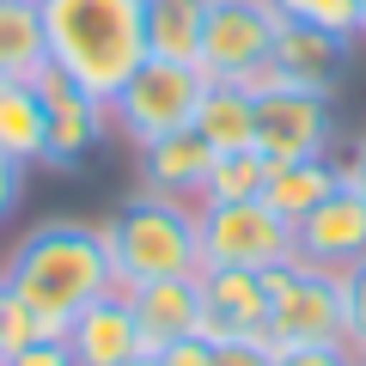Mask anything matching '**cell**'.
Returning <instances> with one entry per match:
<instances>
[{
  "instance_id": "32",
  "label": "cell",
  "mask_w": 366,
  "mask_h": 366,
  "mask_svg": "<svg viewBox=\"0 0 366 366\" xmlns=\"http://www.w3.org/2000/svg\"><path fill=\"white\" fill-rule=\"evenodd\" d=\"M354 6H360V37H366V0H354Z\"/></svg>"
},
{
  "instance_id": "21",
  "label": "cell",
  "mask_w": 366,
  "mask_h": 366,
  "mask_svg": "<svg viewBox=\"0 0 366 366\" xmlns=\"http://www.w3.org/2000/svg\"><path fill=\"white\" fill-rule=\"evenodd\" d=\"M262 183H269V159H262L257 147H232V153H214V171H208V183H202V202H257Z\"/></svg>"
},
{
  "instance_id": "5",
  "label": "cell",
  "mask_w": 366,
  "mask_h": 366,
  "mask_svg": "<svg viewBox=\"0 0 366 366\" xmlns=\"http://www.w3.org/2000/svg\"><path fill=\"white\" fill-rule=\"evenodd\" d=\"M202 92H208L202 67L147 55V61L134 67V79L110 98V134H122L134 153L153 147V141H165V134H183L189 122H196Z\"/></svg>"
},
{
  "instance_id": "13",
  "label": "cell",
  "mask_w": 366,
  "mask_h": 366,
  "mask_svg": "<svg viewBox=\"0 0 366 366\" xmlns=\"http://www.w3.org/2000/svg\"><path fill=\"white\" fill-rule=\"evenodd\" d=\"M348 37H336V31H317V25H281V37H274V74H281V86H300V92H336L342 67H348Z\"/></svg>"
},
{
  "instance_id": "19",
  "label": "cell",
  "mask_w": 366,
  "mask_h": 366,
  "mask_svg": "<svg viewBox=\"0 0 366 366\" xmlns=\"http://www.w3.org/2000/svg\"><path fill=\"white\" fill-rule=\"evenodd\" d=\"M49 67L37 0H0V79H37Z\"/></svg>"
},
{
  "instance_id": "9",
  "label": "cell",
  "mask_w": 366,
  "mask_h": 366,
  "mask_svg": "<svg viewBox=\"0 0 366 366\" xmlns=\"http://www.w3.org/2000/svg\"><path fill=\"white\" fill-rule=\"evenodd\" d=\"M37 92H43V117H49L43 165H49V171H79L86 153L110 134V104H104V98H92L86 86H74L67 74H55V67L37 74Z\"/></svg>"
},
{
  "instance_id": "15",
  "label": "cell",
  "mask_w": 366,
  "mask_h": 366,
  "mask_svg": "<svg viewBox=\"0 0 366 366\" xmlns=\"http://www.w3.org/2000/svg\"><path fill=\"white\" fill-rule=\"evenodd\" d=\"M134 159H141V189L147 196H171V202H202V183L214 171V147L196 129L165 134V141L141 147Z\"/></svg>"
},
{
  "instance_id": "22",
  "label": "cell",
  "mask_w": 366,
  "mask_h": 366,
  "mask_svg": "<svg viewBox=\"0 0 366 366\" xmlns=\"http://www.w3.org/2000/svg\"><path fill=\"white\" fill-rule=\"evenodd\" d=\"M281 6V19H293V25H317V31H336V37H360V6L354 0H274Z\"/></svg>"
},
{
  "instance_id": "25",
  "label": "cell",
  "mask_w": 366,
  "mask_h": 366,
  "mask_svg": "<svg viewBox=\"0 0 366 366\" xmlns=\"http://www.w3.org/2000/svg\"><path fill=\"white\" fill-rule=\"evenodd\" d=\"M274 366H354L348 342H293V348H274Z\"/></svg>"
},
{
  "instance_id": "14",
  "label": "cell",
  "mask_w": 366,
  "mask_h": 366,
  "mask_svg": "<svg viewBox=\"0 0 366 366\" xmlns=\"http://www.w3.org/2000/svg\"><path fill=\"white\" fill-rule=\"evenodd\" d=\"M129 305H134V324H141L147 348H165V342L196 336V330H202V281H196V274L141 281V287H129Z\"/></svg>"
},
{
  "instance_id": "12",
  "label": "cell",
  "mask_w": 366,
  "mask_h": 366,
  "mask_svg": "<svg viewBox=\"0 0 366 366\" xmlns=\"http://www.w3.org/2000/svg\"><path fill=\"white\" fill-rule=\"evenodd\" d=\"M67 348H74V366H129L134 354H147L129 293H104V300H92L86 312L67 324Z\"/></svg>"
},
{
  "instance_id": "24",
  "label": "cell",
  "mask_w": 366,
  "mask_h": 366,
  "mask_svg": "<svg viewBox=\"0 0 366 366\" xmlns=\"http://www.w3.org/2000/svg\"><path fill=\"white\" fill-rule=\"evenodd\" d=\"M37 336H43V330H37V317H31V305L0 281V360H13V354L31 348Z\"/></svg>"
},
{
  "instance_id": "11",
  "label": "cell",
  "mask_w": 366,
  "mask_h": 366,
  "mask_svg": "<svg viewBox=\"0 0 366 366\" xmlns=\"http://www.w3.org/2000/svg\"><path fill=\"white\" fill-rule=\"evenodd\" d=\"M202 336H269V281L257 269H202Z\"/></svg>"
},
{
  "instance_id": "4",
  "label": "cell",
  "mask_w": 366,
  "mask_h": 366,
  "mask_svg": "<svg viewBox=\"0 0 366 366\" xmlns=\"http://www.w3.org/2000/svg\"><path fill=\"white\" fill-rule=\"evenodd\" d=\"M281 6L274 0H208L202 13V49H196V67L202 79H232L244 86L250 98L269 92L274 79V37H281Z\"/></svg>"
},
{
  "instance_id": "1",
  "label": "cell",
  "mask_w": 366,
  "mask_h": 366,
  "mask_svg": "<svg viewBox=\"0 0 366 366\" xmlns=\"http://www.w3.org/2000/svg\"><path fill=\"white\" fill-rule=\"evenodd\" d=\"M0 281L31 305L43 336H67L79 312L92 300L117 293V274H110L104 238H98V220H43L6 250L0 262Z\"/></svg>"
},
{
  "instance_id": "8",
  "label": "cell",
  "mask_w": 366,
  "mask_h": 366,
  "mask_svg": "<svg viewBox=\"0 0 366 366\" xmlns=\"http://www.w3.org/2000/svg\"><path fill=\"white\" fill-rule=\"evenodd\" d=\"M257 153L269 165L330 153V98L324 92L281 86V79L269 92H257Z\"/></svg>"
},
{
  "instance_id": "27",
  "label": "cell",
  "mask_w": 366,
  "mask_h": 366,
  "mask_svg": "<svg viewBox=\"0 0 366 366\" xmlns=\"http://www.w3.org/2000/svg\"><path fill=\"white\" fill-rule=\"evenodd\" d=\"M159 354V366H214V342L202 336H177V342H165V348H153Z\"/></svg>"
},
{
  "instance_id": "2",
  "label": "cell",
  "mask_w": 366,
  "mask_h": 366,
  "mask_svg": "<svg viewBox=\"0 0 366 366\" xmlns=\"http://www.w3.org/2000/svg\"><path fill=\"white\" fill-rule=\"evenodd\" d=\"M37 13H43V37H49V67L104 104L153 55L147 0H37Z\"/></svg>"
},
{
  "instance_id": "20",
  "label": "cell",
  "mask_w": 366,
  "mask_h": 366,
  "mask_svg": "<svg viewBox=\"0 0 366 366\" xmlns=\"http://www.w3.org/2000/svg\"><path fill=\"white\" fill-rule=\"evenodd\" d=\"M202 13L208 0H147V43L159 61H189L202 49Z\"/></svg>"
},
{
  "instance_id": "28",
  "label": "cell",
  "mask_w": 366,
  "mask_h": 366,
  "mask_svg": "<svg viewBox=\"0 0 366 366\" xmlns=\"http://www.w3.org/2000/svg\"><path fill=\"white\" fill-rule=\"evenodd\" d=\"M0 366H74V348H67V336H37L31 348H19Z\"/></svg>"
},
{
  "instance_id": "18",
  "label": "cell",
  "mask_w": 366,
  "mask_h": 366,
  "mask_svg": "<svg viewBox=\"0 0 366 366\" xmlns=\"http://www.w3.org/2000/svg\"><path fill=\"white\" fill-rule=\"evenodd\" d=\"M49 117H43L37 79H0V153L19 165H43Z\"/></svg>"
},
{
  "instance_id": "6",
  "label": "cell",
  "mask_w": 366,
  "mask_h": 366,
  "mask_svg": "<svg viewBox=\"0 0 366 366\" xmlns=\"http://www.w3.org/2000/svg\"><path fill=\"white\" fill-rule=\"evenodd\" d=\"M202 269H281L293 262V226L269 208V202H202Z\"/></svg>"
},
{
  "instance_id": "33",
  "label": "cell",
  "mask_w": 366,
  "mask_h": 366,
  "mask_svg": "<svg viewBox=\"0 0 366 366\" xmlns=\"http://www.w3.org/2000/svg\"><path fill=\"white\" fill-rule=\"evenodd\" d=\"M354 366H366V354H354Z\"/></svg>"
},
{
  "instance_id": "16",
  "label": "cell",
  "mask_w": 366,
  "mask_h": 366,
  "mask_svg": "<svg viewBox=\"0 0 366 366\" xmlns=\"http://www.w3.org/2000/svg\"><path fill=\"white\" fill-rule=\"evenodd\" d=\"M336 177H342V171H336V159H330V153H317V159H281V165H269L262 202H269L287 226H300L305 214L336 189Z\"/></svg>"
},
{
  "instance_id": "26",
  "label": "cell",
  "mask_w": 366,
  "mask_h": 366,
  "mask_svg": "<svg viewBox=\"0 0 366 366\" xmlns=\"http://www.w3.org/2000/svg\"><path fill=\"white\" fill-rule=\"evenodd\" d=\"M214 366H274V342L269 336H226V342H214Z\"/></svg>"
},
{
  "instance_id": "30",
  "label": "cell",
  "mask_w": 366,
  "mask_h": 366,
  "mask_svg": "<svg viewBox=\"0 0 366 366\" xmlns=\"http://www.w3.org/2000/svg\"><path fill=\"white\" fill-rule=\"evenodd\" d=\"M342 183H348V189H354V196H366V134H360V147H354V153L348 159H342Z\"/></svg>"
},
{
  "instance_id": "31",
  "label": "cell",
  "mask_w": 366,
  "mask_h": 366,
  "mask_svg": "<svg viewBox=\"0 0 366 366\" xmlns=\"http://www.w3.org/2000/svg\"><path fill=\"white\" fill-rule=\"evenodd\" d=\"M129 366H159V354H153V348H147V354H134V360H129Z\"/></svg>"
},
{
  "instance_id": "23",
  "label": "cell",
  "mask_w": 366,
  "mask_h": 366,
  "mask_svg": "<svg viewBox=\"0 0 366 366\" xmlns=\"http://www.w3.org/2000/svg\"><path fill=\"white\" fill-rule=\"evenodd\" d=\"M336 281H342V342L354 354H366V257L348 262Z\"/></svg>"
},
{
  "instance_id": "3",
  "label": "cell",
  "mask_w": 366,
  "mask_h": 366,
  "mask_svg": "<svg viewBox=\"0 0 366 366\" xmlns=\"http://www.w3.org/2000/svg\"><path fill=\"white\" fill-rule=\"evenodd\" d=\"M104 257L117 287H141V281H165V274H202V226L196 202H171L134 189L110 220H98Z\"/></svg>"
},
{
  "instance_id": "7",
  "label": "cell",
  "mask_w": 366,
  "mask_h": 366,
  "mask_svg": "<svg viewBox=\"0 0 366 366\" xmlns=\"http://www.w3.org/2000/svg\"><path fill=\"white\" fill-rule=\"evenodd\" d=\"M269 281V342L293 348V342H342V281L312 262H281L262 274Z\"/></svg>"
},
{
  "instance_id": "17",
  "label": "cell",
  "mask_w": 366,
  "mask_h": 366,
  "mask_svg": "<svg viewBox=\"0 0 366 366\" xmlns=\"http://www.w3.org/2000/svg\"><path fill=\"white\" fill-rule=\"evenodd\" d=\"M189 129L214 147V153H232V147H257V98L232 79H208L196 104V122Z\"/></svg>"
},
{
  "instance_id": "29",
  "label": "cell",
  "mask_w": 366,
  "mask_h": 366,
  "mask_svg": "<svg viewBox=\"0 0 366 366\" xmlns=\"http://www.w3.org/2000/svg\"><path fill=\"white\" fill-rule=\"evenodd\" d=\"M25 177H31V165H19V159L0 153V226L13 220L19 202H25Z\"/></svg>"
},
{
  "instance_id": "10",
  "label": "cell",
  "mask_w": 366,
  "mask_h": 366,
  "mask_svg": "<svg viewBox=\"0 0 366 366\" xmlns=\"http://www.w3.org/2000/svg\"><path fill=\"white\" fill-rule=\"evenodd\" d=\"M293 257L324 274H342L348 262H360L366 257V196H354L336 177V189L293 226Z\"/></svg>"
}]
</instances>
